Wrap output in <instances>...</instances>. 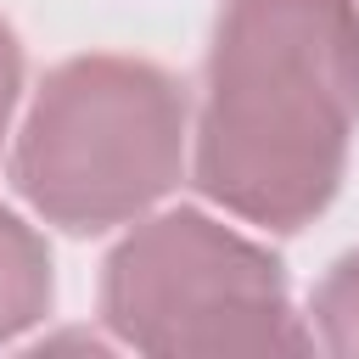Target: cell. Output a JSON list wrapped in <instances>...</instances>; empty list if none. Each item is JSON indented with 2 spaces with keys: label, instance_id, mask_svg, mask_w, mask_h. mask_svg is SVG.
Wrapping results in <instances>:
<instances>
[{
  "label": "cell",
  "instance_id": "obj_1",
  "mask_svg": "<svg viewBox=\"0 0 359 359\" xmlns=\"http://www.w3.org/2000/svg\"><path fill=\"white\" fill-rule=\"evenodd\" d=\"M359 129V0H224L191 123V180L241 224L331 208Z\"/></svg>",
  "mask_w": 359,
  "mask_h": 359
},
{
  "label": "cell",
  "instance_id": "obj_2",
  "mask_svg": "<svg viewBox=\"0 0 359 359\" xmlns=\"http://www.w3.org/2000/svg\"><path fill=\"white\" fill-rule=\"evenodd\" d=\"M191 101L140 56H67L45 73L11 146L17 196L67 236H101L151 213L185 174Z\"/></svg>",
  "mask_w": 359,
  "mask_h": 359
},
{
  "label": "cell",
  "instance_id": "obj_3",
  "mask_svg": "<svg viewBox=\"0 0 359 359\" xmlns=\"http://www.w3.org/2000/svg\"><path fill=\"white\" fill-rule=\"evenodd\" d=\"M101 320L123 348L157 359L303 353L280 258L202 208L140 213L101 264Z\"/></svg>",
  "mask_w": 359,
  "mask_h": 359
},
{
  "label": "cell",
  "instance_id": "obj_4",
  "mask_svg": "<svg viewBox=\"0 0 359 359\" xmlns=\"http://www.w3.org/2000/svg\"><path fill=\"white\" fill-rule=\"evenodd\" d=\"M50 297H56V269L45 236L17 208L0 202V348L34 331L50 314Z\"/></svg>",
  "mask_w": 359,
  "mask_h": 359
},
{
  "label": "cell",
  "instance_id": "obj_5",
  "mask_svg": "<svg viewBox=\"0 0 359 359\" xmlns=\"http://www.w3.org/2000/svg\"><path fill=\"white\" fill-rule=\"evenodd\" d=\"M309 314H314V342L325 348V353H337V359H359V247L353 252H342L331 269H325V280L314 286V297H309Z\"/></svg>",
  "mask_w": 359,
  "mask_h": 359
},
{
  "label": "cell",
  "instance_id": "obj_6",
  "mask_svg": "<svg viewBox=\"0 0 359 359\" xmlns=\"http://www.w3.org/2000/svg\"><path fill=\"white\" fill-rule=\"evenodd\" d=\"M17 95H22V45H17L11 22L0 17V146H6V135H11Z\"/></svg>",
  "mask_w": 359,
  "mask_h": 359
}]
</instances>
